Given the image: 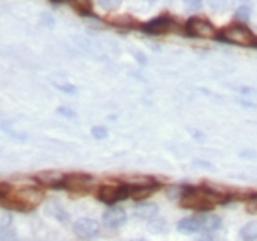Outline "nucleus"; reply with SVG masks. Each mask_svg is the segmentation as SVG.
<instances>
[{
  "instance_id": "nucleus-1",
  "label": "nucleus",
  "mask_w": 257,
  "mask_h": 241,
  "mask_svg": "<svg viewBox=\"0 0 257 241\" xmlns=\"http://www.w3.org/2000/svg\"><path fill=\"white\" fill-rule=\"evenodd\" d=\"M226 199L228 197L219 195L213 190H209L208 186H202V188L186 186V188H182L180 205L184 208L195 210V212H209V210H213L219 203H223Z\"/></svg>"
},
{
  "instance_id": "nucleus-2",
  "label": "nucleus",
  "mask_w": 257,
  "mask_h": 241,
  "mask_svg": "<svg viewBox=\"0 0 257 241\" xmlns=\"http://www.w3.org/2000/svg\"><path fill=\"white\" fill-rule=\"evenodd\" d=\"M217 39L235 46H257V37L244 24H231L217 33Z\"/></svg>"
},
{
  "instance_id": "nucleus-3",
  "label": "nucleus",
  "mask_w": 257,
  "mask_h": 241,
  "mask_svg": "<svg viewBox=\"0 0 257 241\" xmlns=\"http://www.w3.org/2000/svg\"><path fill=\"white\" fill-rule=\"evenodd\" d=\"M131 197V186L127 182H119V184H103L99 186L97 190V199L101 203H107V205L114 206L118 201H123V199Z\"/></svg>"
},
{
  "instance_id": "nucleus-4",
  "label": "nucleus",
  "mask_w": 257,
  "mask_h": 241,
  "mask_svg": "<svg viewBox=\"0 0 257 241\" xmlns=\"http://www.w3.org/2000/svg\"><path fill=\"white\" fill-rule=\"evenodd\" d=\"M184 31L188 33L189 37H195V39H213L217 37L215 26L208 21V19H200V17H191L186 26H184Z\"/></svg>"
},
{
  "instance_id": "nucleus-5",
  "label": "nucleus",
  "mask_w": 257,
  "mask_h": 241,
  "mask_svg": "<svg viewBox=\"0 0 257 241\" xmlns=\"http://www.w3.org/2000/svg\"><path fill=\"white\" fill-rule=\"evenodd\" d=\"M127 184L131 186V199H134V201H143V199L151 197L160 188V184L151 177L131 179Z\"/></svg>"
},
{
  "instance_id": "nucleus-6",
  "label": "nucleus",
  "mask_w": 257,
  "mask_h": 241,
  "mask_svg": "<svg viewBox=\"0 0 257 241\" xmlns=\"http://www.w3.org/2000/svg\"><path fill=\"white\" fill-rule=\"evenodd\" d=\"M94 186V179L90 175H83V173H72V175H64L61 188H66L74 193H86Z\"/></svg>"
},
{
  "instance_id": "nucleus-7",
  "label": "nucleus",
  "mask_w": 257,
  "mask_h": 241,
  "mask_svg": "<svg viewBox=\"0 0 257 241\" xmlns=\"http://www.w3.org/2000/svg\"><path fill=\"white\" fill-rule=\"evenodd\" d=\"M74 234L81 240H90L99 234V223L90 217H81L74 223Z\"/></svg>"
},
{
  "instance_id": "nucleus-8",
  "label": "nucleus",
  "mask_w": 257,
  "mask_h": 241,
  "mask_svg": "<svg viewBox=\"0 0 257 241\" xmlns=\"http://www.w3.org/2000/svg\"><path fill=\"white\" fill-rule=\"evenodd\" d=\"M197 223H199V232H204V234H209V232H215L221 228L223 225V219L217 215V213H206L202 212L197 215Z\"/></svg>"
},
{
  "instance_id": "nucleus-9",
  "label": "nucleus",
  "mask_w": 257,
  "mask_h": 241,
  "mask_svg": "<svg viewBox=\"0 0 257 241\" xmlns=\"http://www.w3.org/2000/svg\"><path fill=\"white\" fill-rule=\"evenodd\" d=\"M127 221V212L119 206H111L107 212L103 213V223L109 228H119Z\"/></svg>"
},
{
  "instance_id": "nucleus-10",
  "label": "nucleus",
  "mask_w": 257,
  "mask_h": 241,
  "mask_svg": "<svg viewBox=\"0 0 257 241\" xmlns=\"http://www.w3.org/2000/svg\"><path fill=\"white\" fill-rule=\"evenodd\" d=\"M171 19L169 17H158V19H153V21L142 24V30L145 33H151V35H160V33H166L167 30L171 28Z\"/></svg>"
},
{
  "instance_id": "nucleus-11",
  "label": "nucleus",
  "mask_w": 257,
  "mask_h": 241,
  "mask_svg": "<svg viewBox=\"0 0 257 241\" xmlns=\"http://www.w3.org/2000/svg\"><path fill=\"white\" fill-rule=\"evenodd\" d=\"M176 230L184 236H191L199 232V223H197V215H191V217H184L176 223Z\"/></svg>"
},
{
  "instance_id": "nucleus-12",
  "label": "nucleus",
  "mask_w": 257,
  "mask_h": 241,
  "mask_svg": "<svg viewBox=\"0 0 257 241\" xmlns=\"http://www.w3.org/2000/svg\"><path fill=\"white\" fill-rule=\"evenodd\" d=\"M158 213V206L153 203H147V205H138L136 206V215L143 217V219H153Z\"/></svg>"
},
{
  "instance_id": "nucleus-13",
  "label": "nucleus",
  "mask_w": 257,
  "mask_h": 241,
  "mask_svg": "<svg viewBox=\"0 0 257 241\" xmlns=\"http://www.w3.org/2000/svg\"><path fill=\"white\" fill-rule=\"evenodd\" d=\"M241 240L243 241H257V221H250L241 228Z\"/></svg>"
},
{
  "instance_id": "nucleus-14",
  "label": "nucleus",
  "mask_w": 257,
  "mask_h": 241,
  "mask_svg": "<svg viewBox=\"0 0 257 241\" xmlns=\"http://www.w3.org/2000/svg\"><path fill=\"white\" fill-rule=\"evenodd\" d=\"M66 2H70V6L74 7L77 13H81V15H90L92 13L90 0H66Z\"/></svg>"
},
{
  "instance_id": "nucleus-15",
  "label": "nucleus",
  "mask_w": 257,
  "mask_h": 241,
  "mask_svg": "<svg viewBox=\"0 0 257 241\" xmlns=\"http://www.w3.org/2000/svg\"><path fill=\"white\" fill-rule=\"evenodd\" d=\"M92 136H94L96 140H105V138L109 136V131H107V127H103V125H96V127H92Z\"/></svg>"
},
{
  "instance_id": "nucleus-16",
  "label": "nucleus",
  "mask_w": 257,
  "mask_h": 241,
  "mask_svg": "<svg viewBox=\"0 0 257 241\" xmlns=\"http://www.w3.org/2000/svg\"><path fill=\"white\" fill-rule=\"evenodd\" d=\"M0 241H19L17 240V234H15V230L11 228H2L0 230Z\"/></svg>"
},
{
  "instance_id": "nucleus-17",
  "label": "nucleus",
  "mask_w": 257,
  "mask_h": 241,
  "mask_svg": "<svg viewBox=\"0 0 257 241\" xmlns=\"http://www.w3.org/2000/svg\"><path fill=\"white\" fill-rule=\"evenodd\" d=\"M97 4L105 9H116L121 6V0H97Z\"/></svg>"
},
{
  "instance_id": "nucleus-18",
  "label": "nucleus",
  "mask_w": 257,
  "mask_h": 241,
  "mask_svg": "<svg viewBox=\"0 0 257 241\" xmlns=\"http://www.w3.org/2000/svg\"><path fill=\"white\" fill-rule=\"evenodd\" d=\"M184 4L191 9H200L202 7V0H184Z\"/></svg>"
},
{
  "instance_id": "nucleus-19",
  "label": "nucleus",
  "mask_w": 257,
  "mask_h": 241,
  "mask_svg": "<svg viewBox=\"0 0 257 241\" xmlns=\"http://www.w3.org/2000/svg\"><path fill=\"white\" fill-rule=\"evenodd\" d=\"M246 208L250 210V212H254V213H257V195H254V197L248 201V205H246Z\"/></svg>"
},
{
  "instance_id": "nucleus-20",
  "label": "nucleus",
  "mask_w": 257,
  "mask_h": 241,
  "mask_svg": "<svg viewBox=\"0 0 257 241\" xmlns=\"http://www.w3.org/2000/svg\"><path fill=\"white\" fill-rule=\"evenodd\" d=\"M57 89H59V90H63V92H76L77 89L74 85H59V83H57Z\"/></svg>"
},
{
  "instance_id": "nucleus-21",
  "label": "nucleus",
  "mask_w": 257,
  "mask_h": 241,
  "mask_svg": "<svg viewBox=\"0 0 257 241\" xmlns=\"http://www.w3.org/2000/svg\"><path fill=\"white\" fill-rule=\"evenodd\" d=\"M208 2H209V6H211V7L221 9V7H224V2H226V0H208Z\"/></svg>"
},
{
  "instance_id": "nucleus-22",
  "label": "nucleus",
  "mask_w": 257,
  "mask_h": 241,
  "mask_svg": "<svg viewBox=\"0 0 257 241\" xmlns=\"http://www.w3.org/2000/svg\"><path fill=\"white\" fill-rule=\"evenodd\" d=\"M59 114H63V116H70V118H74V116H76L74 113H70V109H64V107L59 109Z\"/></svg>"
},
{
  "instance_id": "nucleus-23",
  "label": "nucleus",
  "mask_w": 257,
  "mask_h": 241,
  "mask_svg": "<svg viewBox=\"0 0 257 241\" xmlns=\"http://www.w3.org/2000/svg\"><path fill=\"white\" fill-rule=\"evenodd\" d=\"M195 241H213V238H211L209 234H202V236H199Z\"/></svg>"
},
{
  "instance_id": "nucleus-24",
  "label": "nucleus",
  "mask_w": 257,
  "mask_h": 241,
  "mask_svg": "<svg viewBox=\"0 0 257 241\" xmlns=\"http://www.w3.org/2000/svg\"><path fill=\"white\" fill-rule=\"evenodd\" d=\"M241 156H244V158H254V153H252V151H243Z\"/></svg>"
},
{
  "instance_id": "nucleus-25",
  "label": "nucleus",
  "mask_w": 257,
  "mask_h": 241,
  "mask_svg": "<svg viewBox=\"0 0 257 241\" xmlns=\"http://www.w3.org/2000/svg\"><path fill=\"white\" fill-rule=\"evenodd\" d=\"M131 241H145V240H131Z\"/></svg>"
}]
</instances>
